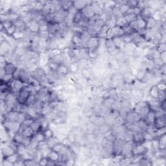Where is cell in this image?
I'll use <instances>...</instances> for the list:
<instances>
[{
	"mask_svg": "<svg viewBox=\"0 0 166 166\" xmlns=\"http://www.w3.org/2000/svg\"><path fill=\"white\" fill-rule=\"evenodd\" d=\"M153 12H154L153 10L151 9L150 7H149V6H147V7H145L144 9H143L142 10L140 14H139L138 16L145 19V20H147V19L152 18Z\"/></svg>",
	"mask_w": 166,
	"mask_h": 166,
	"instance_id": "cell-1",
	"label": "cell"
},
{
	"mask_svg": "<svg viewBox=\"0 0 166 166\" xmlns=\"http://www.w3.org/2000/svg\"><path fill=\"white\" fill-rule=\"evenodd\" d=\"M165 125H166L165 116L156 118L153 123V126L156 129L164 128L165 127Z\"/></svg>",
	"mask_w": 166,
	"mask_h": 166,
	"instance_id": "cell-2",
	"label": "cell"
},
{
	"mask_svg": "<svg viewBox=\"0 0 166 166\" xmlns=\"http://www.w3.org/2000/svg\"><path fill=\"white\" fill-rule=\"evenodd\" d=\"M81 11H82V12H83L84 17L87 18V19H92L93 17H95V16H96L95 14V13L93 12L92 8V6H91L90 4L86 6V7Z\"/></svg>",
	"mask_w": 166,
	"mask_h": 166,
	"instance_id": "cell-3",
	"label": "cell"
},
{
	"mask_svg": "<svg viewBox=\"0 0 166 166\" xmlns=\"http://www.w3.org/2000/svg\"><path fill=\"white\" fill-rule=\"evenodd\" d=\"M28 30L32 33L37 34L40 31V25L37 21L32 20L27 25Z\"/></svg>",
	"mask_w": 166,
	"mask_h": 166,
	"instance_id": "cell-4",
	"label": "cell"
},
{
	"mask_svg": "<svg viewBox=\"0 0 166 166\" xmlns=\"http://www.w3.org/2000/svg\"><path fill=\"white\" fill-rule=\"evenodd\" d=\"M17 67L18 66H16V64L14 63H12V62H7L5 65L3 69H4L6 74L13 75Z\"/></svg>",
	"mask_w": 166,
	"mask_h": 166,
	"instance_id": "cell-5",
	"label": "cell"
},
{
	"mask_svg": "<svg viewBox=\"0 0 166 166\" xmlns=\"http://www.w3.org/2000/svg\"><path fill=\"white\" fill-rule=\"evenodd\" d=\"M91 3V1H73V6L77 11H83L86 6Z\"/></svg>",
	"mask_w": 166,
	"mask_h": 166,
	"instance_id": "cell-6",
	"label": "cell"
},
{
	"mask_svg": "<svg viewBox=\"0 0 166 166\" xmlns=\"http://www.w3.org/2000/svg\"><path fill=\"white\" fill-rule=\"evenodd\" d=\"M145 142V139L143 135V132H134L132 138V142L134 144H142Z\"/></svg>",
	"mask_w": 166,
	"mask_h": 166,
	"instance_id": "cell-7",
	"label": "cell"
},
{
	"mask_svg": "<svg viewBox=\"0 0 166 166\" xmlns=\"http://www.w3.org/2000/svg\"><path fill=\"white\" fill-rule=\"evenodd\" d=\"M159 93H160V91L157 88V87L156 86V85H152L150 86L148 90L149 97H151V98L158 99Z\"/></svg>",
	"mask_w": 166,
	"mask_h": 166,
	"instance_id": "cell-8",
	"label": "cell"
},
{
	"mask_svg": "<svg viewBox=\"0 0 166 166\" xmlns=\"http://www.w3.org/2000/svg\"><path fill=\"white\" fill-rule=\"evenodd\" d=\"M61 9L65 12H69L73 7V1H60Z\"/></svg>",
	"mask_w": 166,
	"mask_h": 166,
	"instance_id": "cell-9",
	"label": "cell"
},
{
	"mask_svg": "<svg viewBox=\"0 0 166 166\" xmlns=\"http://www.w3.org/2000/svg\"><path fill=\"white\" fill-rule=\"evenodd\" d=\"M84 18V16L82 11H77L75 14H74L73 19H72V25H78L80 23V22L82 20V19Z\"/></svg>",
	"mask_w": 166,
	"mask_h": 166,
	"instance_id": "cell-10",
	"label": "cell"
},
{
	"mask_svg": "<svg viewBox=\"0 0 166 166\" xmlns=\"http://www.w3.org/2000/svg\"><path fill=\"white\" fill-rule=\"evenodd\" d=\"M47 158L50 160L57 162L60 159V154L58 153V152L51 149L50 152H49V154L47 155Z\"/></svg>",
	"mask_w": 166,
	"mask_h": 166,
	"instance_id": "cell-11",
	"label": "cell"
},
{
	"mask_svg": "<svg viewBox=\"0 0 166 166\" xmlns=\"http://www.w3.org/2000/svg\"><path fill=\"white\" fill-rule=\"evenodd\" d=\"M112 32L113 34V37H122L123 35H124V32H123V30L122 27H118V26H115L112 28Z\"/></svg>",
	"mask_w": 166,
	"mask_h": 166,
	"instance_id": "cell-12",
	"label": "cell"
},
{
	"mask_svg": "<svg viewBox=\"0 0 166 166\" xmlns=\"http://www.w3.org/2000/svg\"><path fill=\"white\" fill-rule=\"evenodd\" d=\"M128 22L126 21L124 16H121L116 18V26H118L120 27H123L125 25H127Z\"/></svg>",
	"mask_w": 166,
	"mask_h": 166,
	"instance_id": "cell-13",
	"label": "cell"
},
{
	"mask_svg": "<svg viewBox=\"0 0 166 166\" xmlns=\"http://www.w3.org/2000/svg\"><path fill=\"white\" fill-rule=\"evenodd\" d=\"M136 25H137L138 31L140 30V29H146V24H147V22H146V20H145V19L140 18L139 16H138L137 19H136Z\"/></svg>",
	"mask_w": 166,
	"mask_h": 166,
	"instance_id": "cell-14",
	"label": "cell"
},
{
	"mask_svg": "<svg viewBox=\"0 0 166 166\" xmlns=\"http://www.w3.org/2000/svg\"><path fill=\"white\" fill-rule=\"evenodd\" d=\"M25 36H26L25 31H22L16 30L12 37L14 38L16 41H20L25 38Z\"/></svg>",
	"mask_w": 166,
	"mask_h": 166,
	"instance_id": "cell-15",
	"label": "cell"
},
{
	"mask_svg": "<svg viewBox=\"0 0 166 166\" xmlns=\"http://www.w3.org/2000/svg\"><path fill=\"white\" fill-rule=\"evenodd\" d=\"M32 139H34V140L37 141V142H43L46 140L45 138V136L43 132L40 131V132H36L34 133V134L33 135V136L31 138Z\"/></svg>",
	"mask_w": 166,
	"mask_h": 166,
	"instance_id": "cell-16",
	"label": "cell"
},
{
	"mask_svg": "<svg viewBox=\"0 0 166 166\" xmlns=\"http://www.w3.org/2000/svg\"><path fill=\"white\" fill-rule=\"evenodd\" d=\"M159 150L164 151L166 149V136L165 134L160 136L158 138Z\"/></svg>",
	"mask_w": 166,
	"mask_h": 166,
	"instance_id": "cell-17",
	"label": "cell"
},
{
	"mask_svg": "<svg viewBox=\"0 0 166 166\" xmlns=\"http://www.w3.org/2000/svg\"><path fill=\"white\" fill-rule=\"evenodd\" d=\"M36 101H37V98H36L35 95H31L28 97V99L25 105H27L29 108H31V107L33 106Z\"/></svg>",
	"mask_w": 166,
	"mask_h": 166,
	"instance_id": "cell-18",
	"label": "cell"
},
{
	"mask_svg": "<svg viewBox=\"0 0 166 166\" xmlns=\"http://www.w3.org/2000/svg\"><path fill=\"white\" fill-rule=\"evenodd\" d=\"M43 133H44V134L45 136V139H46V140H47V139L52 138L55 136L54 132L52 131L51 129H50V128L44 130V131H43Z\"/></svg>",
	"mask_w": 166,
	"mask_h": 166,
	"instance_id": "cell-19",
	"label": "cell"
},
{
	"mask_svg": "<svg viewBox=\"0 0 166 166\" xmlns=\"http://www.w3.org/2000/svg\"><path fill=\"white\" fill-rule=\"evenodd\" d=\"M155 50L159 53H162L166 51V44L165 43H159L155 47Z\"/></svg>",
	"mask_w": 166,
	"mask_h": 166,
	"instance_id": "cell-20",
	"label": "cell"
},
{
	"mask_svg": "<svg viewBox=\"0 0 166 166\" xmlns=\"http://www.w3.org/2000/svg\"><path fill=\"white\" fill-rule=\"evenodd\" d=\"M14 79V77H13V75L11 74H5L4 77L1 79V81L3 83H9Z\"/></svg>",
	"mask_w": 166,
	"mask_h": 166,
	"instance_id": "cell-21",
	"label": "cell"
},
{
	"mask_svg": "<svg viewBox=\"0 0 166 166\" xmlns=\"http://www.w3.org/2000/svg\"><path fill=\"white\" fill-rule=\"evenodd\" d=\"M16 30H17V29H16V27H15V25L13 24L9 28L6 29V31H5V32L8 36H11V37H12V36L14 34V33L16 32Z\"/></svg>",
	"mask_w": 166,
	"mask_h": 166,
	"instance_id": "cell-22",
	"label": "cell"
},
{
	"mask_svg": "<svg viewBox=\"0 0 166 166\" xmlns=\"http://www.w3.org/2000/svg\"><path fill=\"white\" fill-rule=\"evenodd\" d=\"M156 86L157 87V88L159 90V91H162V92H164L166 89V85H165V81H160L156 84Z\"/></svg>",
	"mask_w": 166,
	"mask_h": 166,
	"instance_id": "cell-23",
	"label": "cell"
},
{
	"mask_svg": "<svg viewBox=\"0 0 166 166\" xmlns=\"http://www.w3.org/2000/svg\"><path fill=\"white\" fill-rule=\"evenodd\" d=\"M48 162H49V159L47 157H42L40 160L38 161V164L39 165H47L48 164Z\"/></svg>",
	"mask_w": 166,
	"mask_h": 166,
	"instance_id": "cell-24",
	"label": "cell"
},
{
	"mask_svg": "<svg viewBox=\"0 0 166 166\" xmlns=\"http://www.w3.org/2000/svg\"><path fill=\"white\" fill-rule=\"evenodd\" d=\"M158 99L160 101V102L165 101V91H164V92L160 91V93H159L158 97Z\"/></svg>",
	"mask_w": 166,
	"mask_h": 166,
	"instance_id": "cell-25",
	"label": "cell"
}]
</instances>
